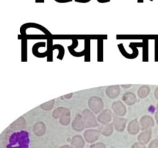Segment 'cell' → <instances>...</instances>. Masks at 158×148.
Segmentation results:
<instances>
[{
  "label": "cell",
  "instance_id": "6da1fadb",
  "mask_svg": "<svg viewBox=\"0 0 158 148\" xmlns=\"http://www.w3.org/2000/svg\"><path fill=\"white\" fill-rule=\"evenodd\" d=\"M83 121L86 128H95L98 126V121L95 114L89 109H84L82 112Z\"/></svg>",
  "mask_w": 158,
  "mask_h": 148
},
{
  "label": "cell",
  "instance_id": "7a4b0ae2",
  "mask_svg": "<svg viewBox=\"0 0 158 148\" xmlns=\"http://www.w3.org/2000/svg\"><path fill=\"white\" fill-rule=\"evenodd\" d=\"M88 106L89 109L94 114H98L101 112L104 107V103L100 97L97 96H93L88 100Z\"/></svg>",
  "mask_w": 158,
  "mask_h": 148
},
{
  "label": "cell",
  "instance_id": "3957f363",
  "mask_svg": "<svg viewBox=\"0 0 158 148\" xmlns=\"http://www.w3.org/2000/svg\"><path fill=\"white\" fill-rule=\"evenodd\" d=\"M100 134L99 132V130L96 129H89L85 130L83 133V138L85 141L88 143H94L97 142L100 138Z\"/></svg>",
  "mask_w": 158,
  "mask_h": 148
},
{
  "label": "cell",
  "instance_id": "277c9868",
  "mask_svg": "<svg viewBox=\"0 0 158 148\" xmlns=\"http://www.w3.org/2000/svg\"><path fill=\"white\" fill-rule=\"evenodd\" d=\"M127 120L123 117H118V116L114 114L113 115V125H114V130L117 132H123L127 127Z\"/></svg>",
  "mask_w": 158,
  "mask_h": 148
},
{
  "label": "cell",
  "instance_id": "5b68a950",
  "mask_svg": "<svg viewBox=\"0 0 158 148\" xmlns=\"http://www.w3.org/2000/svg\"><path fill=\"white\" fill-rule=\"evenodd\" d=\"M112 110L114 111L115 115L123 117L127 114V109L121 100H117L112 103Z\"/></svg>",
  "mask_w": 158,
  "mask_h": 148
},
{
  "label": "cell",
  "instance_id": "8992f818",
  "mask_svg": "<svg viewBox=\"0 0 158 148\" xmlns=\"http://www.w3.org/2000/svg\"><path fill=\"white\" fill-rule=\"evenodd\" d=\"M140 126L141 130H146L151 129L155 124L154 118L151 116L145 115L140 118Z\"/></svg>",
  "mask_w": 158,
  "mask_h": 148
},
{
  "label": "cell",
  "instance_id": "52a82bcc",
  "mask_svg": "<svg viewBox=\"0 0 158 148\" xmlns=\"http://www.w3.org/2000/svg\"><path fill=\"white\" fill-rule=\"evenodd\" d=\"M113 112L110 109H103L101 112L99 113L97 120L99 123H110L111 120H113Z\"/></svg>",
  "mask_w": 158,
  "mask_h": 148
},
{
  "label": "cell",
  "instance_id": "ba28073f",
  "mask_svg": "<svg viewBox=\"0 0 158 148\" xmlns=\"http://www.w3.org/2000/svg\"><path fill=\"white\" fill-rule=\"evenodd\" d=\"M71 125H72L73 130H75L76 132H81V131H83L85 129V124L83 117H82V114L77 113L74 120H73V123H71Z\"/></svg>",
  "mask_w": 158,
  "mask_h": 148
},
{
  "label": "cell",
  "instance_id": "9c48e42d",
  "mask_svg": "<svg viewBox=\"0 0 158 148\" xmlns=\"http://www.w3.org/2000/svg\"><path fill=\"white\" fill-rule=\"evenodd\" d=\"M106 94L108 98L111 100L117 98L120 94V86L114 85V86H108L106 89Z\"/></svg>",
  "mask_w": 158,
  "mask_h": 148
},
{
  "label": "cell",
  "instance_id": "30bf717a",
  "mask_svg": "<svg viewBox=\"0 0 158 148\" xmlns=\"http://www.w3.org/2000/svg\"><path fill=\"white\" fill-rule=\"evenodd\" d=\"M122 101L128 106H133L137 101V96L133 92H126L122 96Z\"/></svg>",
  "mask_w": 158,
  "mask_h": 148
},
{
  "label": "cell",
  "instance_id": "8fae6325",
  "mask_svg": "<svg viewBox=\"0 0 158 148\" xmlns=\"http://www.w3.org/2000/svg\"><path fill=\"white\" fill-rule=\"evenodd\" d=\"M152 138V130L148 129L146 130H143L137 137V140L139 143H141L143 144H148L151 141Z\"/></svg>",
  "mask_w": 158,
  "mask_h": 148
},
{
  "label": "cell",
  "instance_id": "7c38bea8",
  "mask_svg": "<svg viewBox=\"0 0 158 148\" xmlns=\"http://www.w3.org/2000/svg\"><path fill=\"white\" fill-rule=\"evenodd\" d=\"M140 130V123L137 119H134L131 120L127 125V132L131 135H137Z\"/></svg>",
  "mask_w": 158,
  "mask_h": 148
},
{
  "label": "cell",
  "instance_id": "4fadbf2b",
  "mask_svg": "<svg viewBox=\"0 0 158 148\" xmlns=\"http://www.w3.org/2000/svg\"><path fill=\"white\" fill-rule=\"evenodd\" d=\"M32 132L36 137H43L46 132V126L43 122L39 121L34 124Z\"/></svg>",
  "mask_w": 158,
  "mask_h": 148
},
{
  "label": "cell",
  "instance_id": "5bb4252c",
  "mask_svg": "<svg viewBox=\"0 0 158 148\" xmlns=\"http://www.w3.org/2000/svg\"><path fill=\"white\" fill-rule=\"evenodd\" d=\"M114 130V125L113 123H102L100 126L99 132L101 135L104 136V137H110L113 134Z\"/></svg>",
  "mask_w": 158,
  "mask_h": 148
},
{
  "label": "cell",
  "instance_id": "9a60e30c",
  "mask_svg": "<svg viewBox=\"0 0 158 148\" xmlns=\"http://www.w3.org/2000/svg\"><path fill=\"white\" fill-rule=\"evenodd\" d=\"M26 121L23 117H20L19 118L17 119L16 120L13 122L12 124L9 126V127L14 131H20L23 130L26 128Z\"/></svg>",
  "mask_w": 158,
  "mask_h": 148
},
{
  "label": "cell",
  "instance_id": "2e32d148",
  "mask_svg": "<svg viewBox=\"0 0 158 148\" xmlns=\"http://www.w3.org/2000/svg\"><path fill=\"white\" fill-rule=\"evenodd\" d=\"M70 145L73 148H84L85 140L82 136L75 135L72 137Z\"/></svg>",
  "mask_w": 158,
  "mask_h": 148
},
{
  "label": "cell",
  "instance_id": "e0dca14e",
  "mask_svg": "<svg viewBox=\"0 0 158 148\" xmlns=\"http://www.w3.org/2000/svg\"><path fill=\"white\" fill-rule=\"evenodd\" d=\"M151 92V88L148 85H143L140 86L137 91V96L140 99H144L148 97Z\"/></svg>",
  "mask_w": 158,
  "mask_h": 148
},
{
  "label": "cell",
  "instance_id": "ac0fdd59",
  "mask_svg": "<svg viewBox=\"0 0 158 148\" xmlns=\"http://www.w3.org/2000/svg\"><path fill=\"white\" fill-rule=\"evenodd\" d=\"M59 121H60V124L63 125V126H68L71 122L70 110L67 111V112L65 113L64 114H63V115L59 118Z\"/></svg>",
  "mask_w": 158,
  "mask_h": 148
},
{
  "label": "cell",
  "instance_id": "d6986e66",
  "mask_svg": "<svg viewBox=\"0 0 158 148\" xmlns=\"http://www.w3.org/2000/svg\"><path fill=\"white\" fill-rule=\"evenodd\" d=\"M69 110V109H68V108L64 107V106H60V107H57L56 109L52 111V116L54 119H59L63 114H64L65 113Z\"/></svg>",
  "mask_w": 158,
  "mask_h": 148
},
{
  "label": "cell",
  "instance_id": "ffe728a7",
  "mask_svg": "<svg viewBox=\"0 0 158 148\" xmlns=\"http://www.w3.org/2000/svg\"><path fill=\"white\" fill-rule=\"evenodd\" d=\"M97 60L102 62L103 60V39H100L97 45Z\"/></svg>",
  "mask_w": 158,
  "mask_h": 148
},
{
  "label": "cell",
  "instance_id": "44dd1931",
  "mask_svg": "<svg viewBox=\"0 0 158 148\" xmlns=\"http://www.w3.org/2000/svg\"><path fill=\"white\" fill-rule=\"evenodd\" d=\"M27 41L25 38L22 40V60L23 61H26L27 60Z\"/></svg>",
  "mask_w": 158,
  "mask_h": 148
},
{
  "label": "cell",
  "instance_id": "7402d4cb",
  "mask_svg": "<svg viewBox=\"0 0 158 148\" xmlns=\"http://www.w3.org/2000/svg\"><path fill=\"white\" fill-rule=\"evenodd\" d=\"M54 104H55V100H51L49 101L46 102V103L40 105V108L45 111H49L51 109H52Z\"/></svg>",
  "mask_w": 158,
  "mask_h": 148
},
{
  "label": "cell",
  "instance_id": "603a6c76",
  "mask_svg": "<svg viewBox=\"0 0 158 148\" xmlns=\"http://www.w3.org/2000/svg\"><path fill=\"white\" fill-rule=\"evenodd\" d=\"M85 60L86 62L89 61L90 60V56H89V54H90V45H89V39H86L85 40Z\"/></svg>",
  "mask_w": 158,
  "mask_h": 148
},
{
  "label": "cell",
  "instance_id": "cb8c5ba5",
  "mask_svg": "<svg viewBox=\"0 0 158 148\" xmlns=\"http://www.w3.org/2000/svg\"><path fill=\"white\" fill-rule=\"evenodd\" d=\"M58 49L59 50V54H58V57L57 58L59 60H63V56H64L65 53V50H64V48H63V46L60 44H56L52 46V49Z\"/></svg>",
  "mask_w": 158,
  "mask_h": 148
},
{
  "label": "cell",
  "instance_id": "d4e9b609",
  "mask_svg": "<svg viewBox=\"0 0 158 148\" xmlns=\"http://www.w3.org/2000/svg\"><path fill=\"white\" fill-rule=\"evenodd\" d=\"M89 148H106V146L103 142H97V143L95 142L90 145Z\"/></svg>",
  "mask_w": 158,
  "mask_h": 148
},
{
  "label": "cell",
  "instance_id": "484cf974",
  "mask_svg": "<svg viewBox=\"0 0 158 148\" xmlns=\"http://www.w3.org/2000/svg\"><path fill=\"white\" fill-rule=\"evenodd\" d=\"M148 148H158V139L156 138L153 140L151 143H149Z\"/></svg>",
  "mask_w": 158,
  "mask_h": 148
},
{
  "label": "cell",
  "instance_id": "4316f807",
  "mask_svg": "<svg viewBox=\"0 0 158 148\" xmlns=\"http://www.w3.org/2000/svg\"><path fill=\"white\" fill-rule=\"evenodd\" d=\"M131 148H147V146L145 144L139 143V142H136V143H134V144L131 146Z\"/></svg>",
  "mask_w": 158,
  "mask_h": 148
},
{
  "label": "cell",
  "instance_id": "83f0119b",
  "mask_svg": "<svg viewBox=\"0 0 158 148\" xmlns=\"http://www.w3.org/2000/svg\"><path fill=\"white\" fill-rule=\"evenodd\" d=\"M155 59L158 60V39L155 41Z\"/></svg>",
  "mask_w": 158,
  "mask_h": 148
},
{
  "label": "cell",
  "instance_id": "f1b7e54d",
  "mask_svg": "<svg viewBox=\"0 0 158 148\" xmlns=\"http://www.w3.org/2000/svg\"><path fill=\"white\" fill-rule=\"evenodd\" d=\"M56 2L59 3H66V2H70L73 0H55Z\"/></svg>",
  "mask_w": 158,
  "mask_h": 148
},
{
  "label": "cell",
  "instance_id": "f546056e",
  "mask_svg": "<svg viewBox=\"0 0 158 148\" xmlns=\"http://www.w3.org/2000/svg\"><path fill=\"white\" fill-rule=\"evenodd\" d=\"M90 1L91 0H75V2H80V3H87Z\"/></svg>",
  "mask_w": 158,
  "mask_h": 148
},
{
  "label": "cell",
  "instance_id": "4dcf8cb0",
  "mask_svg": "<svg viewBox=\"0 0 158 148\" xmlns=\"http://www.w3.org/2000/svg\"><path fill=\"white\" fill-rule=\"evenodd\" d=\"M154 118H155L156 123H158V109H157V111H156L155 115H154Z\"/></svg>",
  "mask_w": 158,
  "mask_h": 148
},
{
  "label": "cell",
  "instance_id": "1f68e13d",
  "mask_svg": "<svg viewBox=\"0 0 158 148\" xmlns=\"http://www.w3.org/2000/svg\"><path fill=\"white\" fill-rule=\"evenodd\" d=\"M154 97L157 100H158V87L156 88V89L154 90Z\"/></svg>",
  "mask_w": 158,
  "mask_h": 148
},
{
  "label": "cell",
  "instance_id": "d6a6232c",
  "mask_svg": "<svg viewBox=\"0 0 158 148\" xmlns=\"http://www.w3.org/2000/svg\"><path fill=\"white\" fill-rule=\"evenodd\" d=\"M131 86H132V85L131 84H128V85H121V86H122V88H124V89H128V88H130V87H131Z\"/></svg>",
  "mask_w": 158,
  "mask_h": 148
},
{
  "label": "cell",
  "instance_id": "836d02e7",
  "mask_svg": "<svg viewBox=\"0 0 158 148\" xmlns=\"http://www.w3.org/2000/svg\"><path fill=\"white\" fill-rule=\"evenodd\" d=\"M60 148H73V147L71 145L66 144V145H63V146H61Z\"/></svg>",
  "mask_w": 158,
  "mask_h": 148
},
{
  "label": "cell",
  "instance_id": "e575fe53",
  "mask_svg": "<svg viewBox=\"0 0 158 148\" xmlns=\"http://www.w3.org/2000/svg\"><path fill=\"white\" fill-rule=\"evenodd\" d=\"M97 2L100 3H106L110 2V0H97Z\"/></svg>",
  "mask_w": 158,
  "mask_h": 148
},
{
  "label": "cell",
  "instance_id": "d590c367",
  "mask_svg": "<svg viewBox=\"0 0 158 148\" xmlns=\"http://www.w3.org/2000/svg\"><path fill=\"white\" fill-rule=\"evenodd\" d=\"M72 97H73V93H72V92H71V93H69V94H67V95H65L64 96L65 98L68 99V100H69V99H70Z\"/></svg>",
  "mask_w": 158,
  "mask_h": 148
},
{
  "label": "cell",
  "instance_id": "8d00e7d4",
  "mask_svg": "<svg viewBox=\"0 0 158 148\" xmlns=\"http://www.w3.org/2000/svg\"><path fill=\"white\" fill-rule=\"evenodd\" d=\"M35 2L36 3H43L44 2V0H35Z\"/></svg>",
  "mask_w": 158,
  "mask_h": 148
},
{
  "label": "cell",
  "instance_id": "74e56055",
  "mask_svg": "<svg viewBox=\"0 0 158 148\" xmlns=\"http://www.w3.org/2000/svg\"><path fill=\"white\" fill-rule=\"evenodd\" d=\"M150 1H154V0H150ZM137 2L138 3H142V2H143V0H137Z\"/></svg>",
  "mask_w": 158,
  "mask_h": 148
},
{
  "label": "cell",
  "instance_id": "f35d334b",
  "mask_svg": "<svg viewBox=\"0 0 158 148\" xmlns=\"http://www.w3.org/2000/svg\"><path fill=\"white\" fill-rule=\"evenodd\" d=\"M157 109H158V103H157Z\"/></svg>",
  "mask_w": 158,
  "mask_h": 148
}]
</instances>
